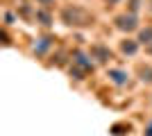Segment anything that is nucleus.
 <instances>
[{
	"instance_id": "obj_1",
	"label": "nucleus",
	"mask_w": 152,
	"mask_h": 136,
	"mask_svg": "<svg viewBox=\"0 0 152 136\" xmlns=\"http://www.w3.org/2000/svg\"><path fill=\"white\" fill-rule=\"evenodd\" d=\"M61 20L70 27H80V25H91L93 16L86 9H82L80 5H68L61 9Z\"/></svg>"
},
{
	"instance_id": "obj_2",
	"label": "nucleus",
	"mask_w": 152,
	"mask_h": 136,
	"mask_svg": "<svg viewBox=\"0 0 152 136\" xmlns=\"http://www.w3.org/2000/svg\"><path fill=\"white\" fill-rule=\"evenodd\" d=\"M114 25H116V30L129 34V32H134V30H139V16L125 12V14H121V16H116V18H114Z\"/></svg>"
},
{
	"instance_id": "obj_3",
	"label": "nucleus",
	"mask_w": 152,
	"mask_h": 136,
	"mask_svg": "<svg viewBox=\"0 0 152 136\" xmlns=\"http://www.w3.org/2000/svg\"><path fill=\"white\" fill-rule=\"evenodd\" d=\"M73 66L82 68L84 73H93V64H91V59L86 57L82 50H75V52H73Z\"/></svg>"
},
{
	"instance_id": "obj_4",
	"label": "nucleus",
	"mask_w": 152,
	"mask_h": 136,
	"mask_svg": "<svg viewBox=\"0 0 152 136\" xmlns=\"http://www.w3.org/2000/svg\"><path fill=\"white\" fill-rule=\"evenodd\" d=\"M107 75H109V79H111L116 86H125L127 82H129V75H127L125 71H121V68H109Z\"/></svg>"
},
{
	"instance_id": "obj_5",
	"label": "nucleus",
	"mask_w": 152,
	"mask_h": 136,
	"mask_svg": "<svg viewBox=\"0 0 152 136\" xmlns=\"http://www.w3.org/2000/svg\"><path fill=\"white\" fill-rule=\"evenodd\" d=\"M91 57H95L98 61H109L111 59V50L102 43H95V45H91Z\"/></svg>"
},
{
	"instance_id": "obj_6",
	"label": "nucleus",
	"mask_w": 152,
	"mask_h": 136,
	"mask_svg": "<svg viewBox=\"0 0 152 136\" xmlns=\"http://www.w3.org/2000/svg\"><path fill=\"white\" fill-rule=\"evenodd\" d=\"M139 41H134V39H123L121 41V52L123 55H127V57H134L136 52H139Z\"/></svg>"
},
{
	"instance_id": "obj_7",
	"label": "nucleus",
	"mask_w": 152,
	"mask_h": 136,
	"mask_svg": "<svg viewBox=\"0 0 152 136\" xmlns=\"http://www.w3.org/2000/svg\"><path fill=\"white\" fill-rule=\"evenodd\" d=\"M50 48H52V39L50 36H41V39L37 41V45H34V55H37V57H43Z\"/></svg>"
},
{
	"instance_id": "obj_8",
	"label": "nucleus",
	"mask_w": 152,
	"mask_h": 136,
	"mask_svg": "<svg viewBox=\"0 0 152 136\" xmlns=\"http://www.w3.org/2000/svg\"><path fill=\"white\" fill-rule=\"evenodd\" d=\"M34 18L37 20H41V25H52V16H50V12H48V7H43V9H37V14H34Z\"/></svg>"
},
{
	"instance_id": "obj_9",
	"label": "nucleus",
	"mask_w": 152,
	"mask_h": 136,
	"mask_svg": "<svg viewBox=\"0 0 152 136\" xmlns=\"http://www.w3.org/2000/svg\"><path fill=\"white\" fill-rule=\"evenodd\" d=\"M139 43L141 45H150L152 43V27H143L139 32Z\"/></svg>"
},
{
	"instance_id": "obj_10",
	"label": "nucleus",
	"mask_w": 152,
	"mask_h": 136,
	"mask_svg": "<svg viewBox=\"0 0 152 136\" xmlns=\"http://www.w3.org/2000/svg\"><path fill=\"white\" fill-rule=\"evenodd\" d=\"M139 77H141V82L152 84V66H141L139 68Z\"/></svg>"
},
{
	"instance_id": "obj_11",
	"label": "nucleus",
	"mask_w": 152,
	"mask_h": 136,
	"mask_svg": "<svg viewBox=\"0 0 152 136\" xmlns=\"http://www.w3.org/2000/svg\"><path fill=\"white\" fill-rule=\"evenodd\" d=\"M139 9H141V0H129L127 12H129V14H139Z\"/></svg>"
},
{
	"instance_id": "obj_12",
	"label": "nucleus",
	"mask_w": 152,
	"mask_h": 136,
	"mask_svg": "<svg viewBox=\"0 0 152 136\" xmlns=\"http://www.w3.org/2000/svg\"><path fill=\"white\" fill-rule=\"evenodd\" d=\"M39 5H43V7H52L55 5V0H37Z\"/></svg>"
},
{
	"instance_id": "obj_13",
	"label": "nucleus",
	"mask_w": 152,
	"mask_h": 136,
	"mask_svg": "<svg viewBox=\"0 0 152 136\" xmlns=\"http://www.w3.org/2000/svg\"><path fill=\"white\" fill-rule=\"evenodd\" d=\"M145 136H152V120L148 123V127H145Z\"/></svg>"
},
{
	"instance_id": "obj_14",
	"label": "nucleus",
	"mask_w": 152,
	"mask_h": 136,
	"mask_svg": "<svg viewBox=\"0 0 152 136\" xmlns=\"http://www.w3.org/2000/svg\"><path fill=\"white\" fill-rule=\"evenodd\" d=\"M145 50H148V52L152 55V43H150V45H145Z\"/></svg>"
},
{
	"instance_id": "obj_15",
	"label": "nucleus",
	"mask_w": 152,
	"mask_h": 136,
	"mask_svg": "<svg viewBox=\"0 0 152 136\" xmlns=\"http://www.w3.org/2000/svg\"><path fill=\"white\" fill-rule=\"evenodd\" d=\"M107 2H109V5H116V2H118V0H107Z\"/></svg>"
}]
</instances>
